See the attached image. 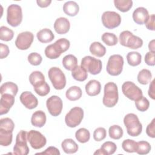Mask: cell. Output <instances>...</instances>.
Masks as SVG:
<instances>
[{
	"label": "cell",
	"instance_id": "cell-27",
	"mask_svg": "<svg viewBox=\"0 0 155 155\" xmlns=\"http://www.w3.org/2000/svg\"><path fill=\"white\" fill-rule=\"evenodd\" d=\"M89 50L92 54L98 58L103 57L106 53L105 47L99 42H94L91 44Z\"/></svg>",
	"mask_w": 155,
	"mask_h": 155
},
{
	"label": "cell",
	"instance_id": "cell-29",
	"mask_svg": "<svg viewBox=\"0 0 155 155\" xmlns=\"http://www.w3.org/2000/svg\"><path fill=\"white\" fill-rule=\"evenodd\" d=\"M72 77L76 81L83 82L85 81L88 77L87 71L81 65H77L71 71Z\"/></svg>",
	"mask_w": 155,
	"mask_h": 155
},
{
	"label": "cell",
	"instance_id": "cell-17",
	"mask_svg": "<svg viewBox=\"0 0 155 155\" xmlns=\"http://www.w3.org/2000/svg\"><path fill=\"white\" fill-rule=\"evenodd\" d=\"M70 28V23L67 18L60 17L56 19L54 23V29L59 35H64L68 33Z\"/></svg>",
	"mask_w": 155,
	"mask_h": 155
},
{
	"label": "cell",
	"instance_id": "cell-50",
	"mask_svg": "<svg viewBox=\"0 0 155 155\" xmlns=\"http://www.w3.org/2000/svg\"><path fill=\"white\" fill-rule=\"evenodd\" d=\"M36 154H47V155H59L60 152L59 150L54 147H49L44 151L37 153Z\"/></svg>",
	"mask_w": 155,
	"mask_h": 155
},
{
	"label": "cell",
	"instance_id": "cell-44",
	"mask_svg": "<svg viewBox=\"0 0 155 155\" xmlns=\"http://www.w3.org/2000/svg\"><path fill=\"white\" fill-rule=\"evenodd\" d=\"M135 105L139 111L143 112L148 109L150 107V102L145 97L142 96L140 98L135 101Z\"/></svg>",
	"mask_w": 155,
	"mask_h": 155
},
{
	"label": "cell",
	"instance_id": "cell-55",
	"mask_svg": "<svg viewBox=\"0 0 155 155\" xmlns=\"http://www.w3.org/2000/svg\"><path fill=\"white\" fill-rule=\"evenodd\" d=\"M148 48L150 51L154 52L155 53V48H154V39L151 40L148 44Z\"/></svg>",
	"mask_w": 155,
	"mask_h": 155
},
{
	"label": "cell",
	"instance_id": "cell-41",
	"mask_svg": "<svg viewBox=\"0 0 155 155\" xmlns=\"http://www.w3.org/2000/svg\"><path fill=\"white\" fill-rule=\"evenodd\" d=\"M14 36V32L12 30L5 26L0 27V39L4 41H10Z\"/></svg>",
	"mask_w": 155,
	"mask_h": 155
},
{
	"label": "cell",
	"instance_id": "cell-13",
	"mask_svg": "<svg viewBox=\"0 0 155 155\" xmlns=\"http://www.w3.org/2000/svg\"><path fill=\"white\" fill-rule=\"evenodd\" d=\"M46 106L50 114L56 117L59 116L62 112L63 107L62 101L59 96L53 95L47 99Z\"/></svg>",
	"mask_w": 155,
	"mask_h": 155
},
{
	"label": "cell",
	"instance_id": "cell-26",
	"mask_svg": "<svg viewBox=\"0 0 155 155\" xmlns=\"http://www.w3.org/2000/svg\"><path fill=\"white\" fill-rule=\"evenodd\" d=\"M82 95V91L80 87L72 86L70 87L65 93L66 97L70 101H75L79 99Z\"/></svg>",
	"mask_w": 155,
	"mask_h": 155
},
{
	"label": "cell",
	"instance_id": "cell-45",
	"mask_svg": "<svg viewBox=\"0 0 155 155\" xmlns=\"http://www.w3.org/2000/svg\"><path fill=\"white\" fill-rule=\"evenodd\" d=\"M44 53L46 57L50 59H57L61 56V54L57 52L53 44H50L47 46L45 49Z\"/></svg>",
	"mask_w": 155,
	"mask_h": 155
},
{
	"label": "cell",
	"instance_id": "cell-53",
	"mask_svg": "<svg viewBox=\"0 0 155 155\" xmlns=\"http://www.w3.org/2000/svg\"><path fill=\"white\" fill-rule=\"evenodd\" d=\"M154 82L155 80L153 79L149 87V89H148V96L152 99H155V90H154Z\"/></svg>",
	"mask_w": 155,
	"mask_h": 155
},
{
	"label": "cell",
	"instance_id": "cell-22",
	"mask_svg": "<svg viewBox=\"0 0 155 155\" xmlns=\"http://www.w3.org/2000/svg\"><path fill=\"white\" fill-rule=\"evenodd\" d=\"M61 147L63 151L67 154H73L78 150V144L72 139H65L61 143Z\"/></svg>",
	"mask_w": 155,
	"mask_h": 155
},
{
	"label": "cell",
	"instance_id": "cell-28",
	"mask_svg": "<svg viewBox=\"0 0 155 155\" xmlns=\"http://www.w3.org/2000/svg\"><path fill=\"white\" fill-rule=\"evenodd\" d=\"M62 65L66 70L72 71L78 65V59L73 54L66 55L62 59Z\"/></svg>",
	"mask_w": 155,
	"mask_h": 155
},
{
	"label": "cell",
	"instance_id": "cell-19",
	"mask_svg": "<svg viewBox=\"0 0 155 155\" xmlns=\"http://www.w3.org/2000/svg\"><path fill=\"white\" fill-rule=\"evenodd\" d=\"M87 94L90 96H95L99 94L101 90V83L95 79H92L87 83L85 87Z\"/></svg>",
	"mask_w": 155,
	"mask_h": 155
},
{
	"label": "cell",
	"instance_id": "cell-37",
	"mask_svg": "<svg viewBox=\"0 0 155 155\" xmlns=\"http://www.w3.org/2000/svg\"><path fill=\"white\" fill-rule=\"evenodd\" d=\"M102 41L108 46H113L117 44L118 39L116 35L114 33L105 32L101 37Z\"/></svg>",
	"mask_w": 155,
	"mask_h": 155
},
{
	"label": "cell",
	"instance_id": "cell-36",
	"mask_svg": "<svg viewBox=\"0 0 155 155\" xmlns=\"http://www.w3.org/2000/svg\"><path fill=\"white\" fill-rule=\"evenodd\" d=\"M109 136L110 138L115 140L120 139L124 134V131L121 127L118 125H113L109 128Z\"/></svg>",
	"mask_w": 155,
	"mask_h": 155
},
{
	"label": "cell",
	"instance_id": "cell-5",
	"mask_svg": "<svg viewBox=\"0 0 155 155\" xmlns=\"http://www.w3.org/2000/svg\"><path fill=\"white\" fill-rule=\"evenodd\" d=\"M124 63V58L121 55L113 54L110 56L106 68L107 73L113 76L119 75L123 70Z\"/></svg>",
	"mask_w": 155,
	"mask_h": 155
},
{
	"label": "cell",
	"instance_id": "cell-43",
	"mask_svg": "<svg viewBox=\"0 0 155 155\" xmlns=\"http://www.w3.org/2000/svg\"><path fill=\"white\" fill-rule=\"evenodd\" d=\"M33 88L36 93L41 96H45L47 95L50 91V86L45 81L36 87H34Z\"/></svg>",
	"mask_w": 155,
	"mask_h": 155
},
{
	"label": "cell",
	"instance_id": "cell-39",
	"mask_svg": "<svg viewBox=\"0 0 155 155\" xmlns=\"http://www.w3.org/2000/svg\"><path fill=\"white\" fill-rule=\"evenodd\" d=\"M123 150L128 153L136 152L137 148V143L132 139H125L122 143Z\"/></svg>",
	"mask_w": 155,
	"mask_h": 155
},
{
	"label": "cell",
	"instance_id": "cell-15",
	"mask_svg": "<svg viewBox=\"0 0 155 155\" xmlns=\"http://www.w3.org/2000/svg\"><path fill=\"white\" fill-rule=\"evenodd\" d=\"M21 103L29 110L35 108L38 105V101L36 97L30 91H24L19 97Z\"/></svg>",
	"mask_w": 155,
	"mask_h": 155
},
{
	"label": "cell",
	"instance_id": "cell-32",
	"mask_svg": "<svg viewBox=\"0 0 155 155\" xmlns=\"http://www.w3.org/2000/svg\"><path fill=\"white\" fill-rule=\"evenodd\" d=\"M128 64L133 67L139 65L142 62V56L137 51H131L127 54Z\"/></svg>",
	"mask_w": 155,
	"mask_h": 155
},
{
	"label": "cell",
	"instance_id": "cell-2",
	"mask_svg": "<svg viewBox=\"0 0 155 155\" xmlns=\"http://www.w3.org/2000/svg\"><path fill=\"white\" fill-rule=\"evenodd\" d=\"M124 124L127 128V133L133 137L137 136L142 133V125L137 115L128 113L124 118Z\"/></svg>",
	"mask_w": 155,
	"mask_h": 155
},
{
	"label": "cell",
	"instance_id": "cell-42",
	"mask_svg": "<svg viewBox=\"0 0 155 155\" xmlns=\"http://www.w3.org/2000/svg\"><path fill=\"white\" fill-rule=\"evenodd\" d=\"M137 143V148L136 152L137 154L142 155V154H147L149 153V152L151 149V147L149 142L145 140H141Z\"/></svg>",
	"mask_w": 155,
	"mask_h": 155
},
{
	"label": "cell",
	"instance_id": "cell-48",
	"mask_svg": "<svg viewBox=\"0 0 155 155\" xmlns=\"http://www.w3.org/2000/svg\"><path fill=\"white\" fill-rule=\"evenodd\" d=\"M146 133L149 137L152 138L155 137V119L154 118L147 125L146 128Z\"/></svg>",
	"mask_w": 155,
	"mask_h": 155
},
{
	"label": "cell",
	"instance_id": "cell-23",
	"mask_svg": "<svg viewBox=\"0 0 155 155\" xmlns=\"http://www.w3.org/2000/svg\"><path fill=\"white\" fill-rule=\"evenodd\" d=\"M36 36L38 41L42 43H49L54 38V34L49 28L41 30L37 33Z\"/></svg>",
	"mask_w": 155,
	"mask_h": 155
},
{
	"label": "cell",
	"instance_id": "cell-20",
	"mask_svg": "<svg viewBox=\"0 0 155 155\" xmlns=\"http://www.w3.org/2000/svg\"><path fill=\"white\" fill-rule=\"evenodd\" d=\"M46 119L45 113L41 110H38L33 113L31 117V123L34 127L41 128L45 124Z\"/></svg>",
	"mask_w": 155,
	"mask_h": 155
},
{
	"label": "cell",
	"instance_id": "cell-12",
	"mask_svg": "<svg viewBox=\"0 0 155 155\" xmlns=\"http://www.w3.org/2000/svg\"><path fill=\"white\" fill-rule=\"evenodd\" d=\"M27 139L31 147L35 150L42 148L47 143L45 137L36 130H31L29 131L27 134Z\"/></svg>",
	"mask_w": 155,
	"mask_h": 155
},
{
	"label": "cell",
	"instance_id": "cell-35",
	"mask_svg": "<svg viewBox=\"0 0 155 155\" xmlns=\"http://www.w3.org/2000/svg\"><path fill=\"white\" fill-rule=\"evenodd\" d=\"M75 137L78 142L84 143L87 142L90 140V133L87 129L81 128L76 131Z\"/></svg>",
	"mask_w": 155,
	"mask_h": 155
},
{
	"label": "cell",
	"instance_id": "cell-16",
	"mask_svg": "<svg viewBox=\"0 0 155 155\" xmlns=\"http://www.w3.org/2000/svg\"><path fill=\"white\" fill-rule=\"evenodd\" d=\"M15 103V96L10 94L1 95L0 99V114H7Z\"/></svg>",
	"mask_w": 155,
	"mask_h": 155
},
{
	"label": "cell",
	"instance_id": "cell-8",
	"mask_svg": "<svg viewBox=\"0 0 155 155\" xmlns=\"http://www.w3.org/2000/svg\"><path fill=\"white\" fill-rule=\"evenodd\" d=\"M84 117V110L82 108L75 107L72 108L65 115V122L70 128H74L79 125Z\"/></svg>",
	"mask_w": 155,
	"mask_h": 155
},
{
	"label": "cell",
	"instance_id": "cell-31",
	"mask_svg": "<svg viewBox=\"0 0 155 155\" xmlns=\"http://www.w3.org/2000/svg\"><path fill=\"white\" fill-rule=\"evenodd\" d=\"M29 81L34 87L45 82V76L41 71H34L29 76Z\"/></svg>",
	"mask_w": 155,
	"mask_h": 155
},
{
	"label": "cell",
	"instance_id": "cell-40",
	"mask_svg": "<svg viewBox=\"0 0 155 155\" xmlns=\"http://www.w3.org/2000/svg\"><path fill=\"white\" fill-rule=\"evenodd\" d=\"M13 134L12 132L0 130V144L2 146L7 147L10 145L12 142Z\"/></svg>",
	"mask_w": 155,
	"mask_h": 155
},
{
	"label": "cell",
	"instance_id": "cell-51",
	"mask_svg": "<svg viewBox=\"0 0 155 155\" xmlns=\"http://www.w3.org/2000/svg\"><path fill=\"white\" fill-rule=\"evenodd\" d=\"M154 20L155 16L154 14L149 15L148 19L145 23V26L147 29L152 31H154Z\"/></svg>",
	"mask_w": 155,
	"mask_h": 155
},
{
	"label": "cell",
	"instance_id": "cell-1",
	"mask_svg": "<svg viewBox=\"0 0 155 155\" xmlns=\"http://www.w3.org/2000/svg\"><path fill=\"white\" fill-rule=\"evenodd\" d=\"M118 99L119 94L117 85L113 82H107L104 86L103 104L107 107L111 108L116 105Z\"/></svg>",
	"mask_w": 155,
	"mask_h": 155
},
{
	"label": "cell",
	"instance_id": "cell-9",
	"mask_svg": "<svg viewBox=\"0 0 155 155\" xmlns=\"http://www.w3.org/2000/svg\"><path fill=\"white\" fill-rule=\"evenodd\" d=\"M27 133L21 130L16 137V143L13 147V153L16 155H27L29 153V148L27 143Z\"/></svg>",
	"mask_w": 155,
	"mask_h": 155
},
{
	"label": "cell",
	"instance_id": "cell-14",
	"mask_svg": "<svg viewBox=\"0 0 155 155\" xmlns=\"http://www.w3.org/2000/svg\"><path fill=\"white\" fill-rule=\"evenodd\" d=\"M33 39L34 36L31 32L24 31L18 35L15 41V45L19 50H27L31 46Z\"/></svg>",
	"mask_w": 155,
	"mask_h": 155
},
{
	"label": "cell",
	"instance_id": "cell-24",
	"mask_svg": "<svg viewBox=\"0 0 155 155\" xmlns=\"http://www.w3.org/2000/svg\"><path fill=\"white\" fill-rule=\"evenodd\" d=\"M63 11L70 16H75L79 11V7L74 1H67L63 5Z\"/></svg>",
	"mask_w": 155,
	"mask_h": 155
},
{
	"label": "cell",
	"instance_id": "cell-11",
	"mask_svg": "<svg viewBox=\"0 0 155 155\" xmlns=\"http://www.w3.org/2000/svg\"><path fill=\"white\" fill-rule=\"evenodd\" d=\"M102 22L103 25L108 29H113L120 25L121 17L115 12L106 11L102 15Z\"/></svg>",
	"mask_w": 155,
	"mask_h": 155
},
{
	"label": "cell",
	"instance_id": "cell-47",
	"mask_svg": "<svg viewBox=\"0 0 155 155\" xmlns=\"http://www.w3.org/2000/svg\"><path fill=\"white\" fill-rule=\"evenodd\" d=\"M107 136V131L103 127H99L95 129L93 133V138L96 141H101L104 140Z\"/></svg>",
	"mask_w": 155,
	"mask_h": 155
},
{
	"label": "cell",
	"instance_id": "cell-52",
	"mask_svg": "<svg viewBox=\"0 0 155 155\" xmlns=\"http://www.w3.org/2000/svg\"><path fill=\"white\" fill-rule=\"evenodd\" d=\"M0 50H1V59L5 58L8 56L10 50L8 45L4 44L2 43H0Z\"/></svg>",
	"mask_w": 155,
	"mask_h": 155
},
{
	"label": "cell",
	"instance_id": "cell-4",
	"mask_svg": "<svg viewBox=\"0 0 155 155\" xmlns=\"http://www.w3.org/2000/svg\"><path fill=\"white\" fill-rule=\"evenodd\" d=\"M48 78L56 90H62L66 85V78L63 71L58 67H53L48 71Z\"/></svg>",
	"mask_w": 155,
	"mask_h": 155
},
{
	"label": "cell",
	"instance_id": "cell-54",
	"mask_svg": "<svg viewBox=\"0 0 155 155\" xmlns=\"http://www.w3.org/2000/svg\"><path fill=\"white\" fill-rule=\"evenodd\" d=\"M36 3L41 8H45L50 5L51 3V0H37Z\"/></svg>",
	"mask_w": 155,
	"mask_h": 155
},
{
	"label": "cell",
	"instance_id": "cell-3",
	"mask_svg": "<svg viewBox=\"0 0 155 155\" xmlns=\"http://www.w3.org/2000/svg\"><path fill=\"white\" fill-rule=\"evenodd\" d=\"M119 39L120 45L131 49H138L143 45L142 39L128 30L121 32Z\"/></svg>",
	"mask_w": 155,
	"mask_h": 155
},
{
	"label": "cell",
	"instance_id": "cell-21",
	"mask_svg": "<svg viewBox=\"0 0 155 155\" xmlns=\"http://www.w3.org/2000/svg\"><path fill=\"white\" fill-rule=\"evenodd\" d=\"M117 149L116 145L111 141L105 142L101 146V148L97 150L94 154H102V155H111L115 153Z\"/></svg>",
	"mask_w": 155,
	"mask_h": 155
},
{
	"label": "cell",
	"instance_id": "cell-10",
	"mask_svg": "<svg viewBox=\"0 0 155 155\" xmlns=\"http://www.w3.org/2000/svg\"><path fill=\"white\" fill-rule=\"evenodd\" d=\"M123 94L129 99L136 101L143 96L142 90L131 81L125 82L122 85Z\"/></svg>",
	"mask_w": 155,
	"mask_h": 155
},
{
	"label": "cell",
	"instance_id": "cell-33",
	"mask_svg": "<svg viewBox=\"0 0 155 155\" xmlns=\"http://www.w3.org/2000/svg\"><path fill=\"white\" fill-rule=\"evenodd\" d=\"M114 4L115 7L122 12L129 11L133 6L131 0H114Z\"/></svg>",
	"mask_w": 155,
	"mask_h": 155
},
{
	"label": "cell",
	"instance_id": "cell-25",
	"mask_svg": "<svg viewBox=\"0 0 155 155\" xmlns=\"http://www.w3.org/2000/svg\"><path fill=\"white\" fill-rule=\"evenodd\" d=\"M18 91V85L12 82H7L2 84L0 88L1 94H10L15 96Z\"/></svg>",
	"mask_w": 155,
	"mask_h": 155
},
{
	"label": "cell",
	"instance_id": "cell-49",
	"mask_svg": "<svg viewBox=\"0 0 155 155\" xmlns=\"http://www.w3.org/2000/svg\"><path fill=\"white\" fill-rule=\"evenodd\" d=\"M145 62L148 65L154 66L155 65L154 52H147L145 56Z\"/></svg>",
	"mask_w": 155,
	"mask_h": 155
},
{
	"label": "cell",
	"instance_id": "cell-7",
	"mask_svg": "<svg viewBox=\"0 0 155 155\" xmlns=\"http://www.w3.org/2000/svg\"><path fill=\"white\" fill-rule=\"evenodd\" d=\"M81 66L93 75L99 74L102 68V61L90 56H86L82 58Z\"/></svg>",
	"mask_w": 155,
	"mask_h": 155
},
{
	"label": "cell",
	"instance_id": "cell-6",
	"mask_svg": "<svg viewBox=\"0 0 155 155\" xmlns=\"http://www.w3.org/2000/svg\"><path fill=\"white\" fill-rule=\"evenodd\" d=\"M22 21V12L20 5L18 4L10 5L7 10V21L12 27L19 25Z\"/></svg>",
	"mask_w": 155,
	"mask_h": 155
},
{
	"label": "cell",
	"instance_id": "cell-46",
	"mask_svg": "<svg viewBox=\"0 0 155 155\" xmlns=\"http://www.w3.org/2000/svg\"><path fill=\"white\" fill-rule=\"evenodd\" d=\"M27 59L31 65L37 66L40 65L42 62V58L40 54L36 52H33L29 54Z\"/></svg>",
	"mask_w": 155,
	"mask_h": 155
},
{
	"label": "cell",
	"instance_id": "cell-34",
	"mask_svg": "<svg viewBox=\"0 0 155 155\" xmlns=\"http://www.w3.org/2000/svg\"><path fill=\"white\" fill-rule=\"evenodd\" d=\"M152 78V74L151 71L148 69H142L137 74V81L142 85H147L150 82Z\"/></svg>",
	"mask_w": 155,
	"mask_h": 155
},
{
	"label": "cell",
	"instance_id": "cell-38",
	"mask_svg": "<svg viewBox=\"0 0 155 155\" xmlns=\"http://www.w3.org/2000/svg\"><path fill=\"white\" fill-rule=\"evenodd\" d=\"M14 128L15 124L11 119L5 117L0 120V130L13 133Z\"/></svg>",
	"mask_w": 155,
	"mask_h": 155
},
{
	"label": "cell",
	"instance_id": "cell-30",
	"mask_svg": "<svg viewBox=\"0 0 155 155\" xmlns=\"http://www.w3.org/2000/svg\"><path fill=\"white\" fill-rule=\"evenodd\" d=\"M53 45L58 53L61 54L68 50L70 46V42L65 38H61L58 39Z\"/></svg>",
	"mask_w": 155,
	"mask_h": 155
},
{
	"label": "cell",
	"instance_id": "cell-18",
	"mask_svg": "<svg viewBox=\"0 0 155 155\" xmlns=\"http://www.w3.org/2000/svg\"><path fill=\"white\" fill-rule=\"evenodd\" d=\"M149 17L147 8L140 7L136 8L133 13V19L137 24L143 25L146 23Z\"/></svg>",
	"mask_w": 155,
	"mask_h": 155
}]
</instances>
